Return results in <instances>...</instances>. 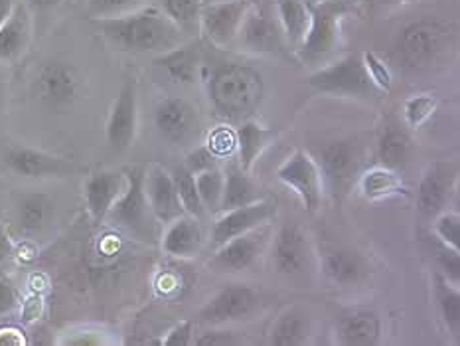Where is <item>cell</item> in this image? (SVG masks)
Wrapping results in <instances>:
<instances>
[{"label":"cell","mask_w":460,"mask_h":346,"mask_svg":"<svg viewBox=\"0 0 460 346\" xmlns=\"http://www.w3.org/2000/svg\"><path fill=\"white\" fill-rule=\"evenodd\" d=\"M358 148L352 141L328 143L320 153V173L324 182L332 186L334 194L344 192L358 173Z\"/></svg>","instance_id":"ac0fdd59"},{"label":"cell","mask_w":460,"mask_h":346,"mask_svg":"<svg viewBox=\"0 0 460 346\" xmlns=\"http://www.w3.org/2000/svg\"><path fill=\"white\" fill-rule=\"evenodd\" d=\"M141 0H87V13L93 18H109L131 13Z\"/></svg>","instance_id":"ab89813d"},{"label":"cell","mask_w":460,"mask_h":346,"mask_svg":"<svg viewBox=\"0 0 460 346\" xmlns=\"http://www.w3.org/2000/svg\"><path fill=\"white\" fill-rule=\"evenodd\" d=\"M172 178H174L176 192L180 198V204H182V208H184V212L199 220V217L206 214V210L202 206V200H199V196H198L194 174L184 166V168H178V171H174Z\"/></svg>","instance_id":"d590c367"},{"label":"cell","mask_w":460,"mask_h":346,"mask_svg":"<svg viewBox=\"0 0 460 346\" xmlns=\"http://www.w3.org/2000/svg\"><path fill=\"white\" fill-rule=\"evenodd\" d=\"M234 342V333L229 331H208L196 341L198 346H227Z\"/></svg>","instance_id":"bcb514c9"},{"label":"cell","mask_w":460,"mask_h":346,"mask_svg":"<svg viewBox=\"0 0 460 346\" xmlns=\"http://www.w3.org/2000/svg\"><path fill=\"white\" fill-rule=\"evenodd\" d=\"M212 3H214V0H212Z\"/></svg>","instance_id":"11a10c76"},{"label":"cell","mask_w":460,"mask_h":346,"mask_svg":"<svg viewBox=\"0 0 460 346\" xmlns=\"http://www.w3.org/2000/svg\"><path fill=\"white\" fill-rule=\"evenodd\" d=\"M192 342V323H180L176 324L172 331L166 334V339L163 341V344L166 346H186Z\"/></svg>","instance_id":"f6af8a7d"},{"label":"cell","mask_w":460,"mask_h":346,"mask_svg":"<svg viewBox=\"0 0 460 346\" xmlns=\"http://www.w3.org/2000/svg\"><path fill=\"white\" fill-rule=\"evenodd\" d=\"M249 4H252L249 0H214L206 6H199L198 22L209 42L216 46L232 44Z\"/></svg>","instance_id":"5bb4252c"},{"label":"cell","mask_w":460,"mask_h":346,"mask_svg":"<svg viewBox=\"0 0 460 346\" xmlns=\"http://www.w3.org/2000/svg\"><path fill=\"white\" fill-rule=\"evenodd\" d=\"M10 255H13V244H10L8 235L0 230V263H4Z\"/></svg>","instance_id":"c3c4849f"},{"label":"cell","mask_w":460,"mask_h":346,"mask_svg":"<svg viewBox=\"0 0 460 346\" xmlns=\"http://www.w3.org/2000/svg\"><path fill=\"white\" fill-rule=\"evenodd\" d=\"M155 125L158 133L170 143H182L194 133L196 113L184 99L166 97L155 111Z\"/></svg>","instance_id":"7402d4cb"},{"label":"cell","mask_w":460,"mask_h":346,"mask_svg":"<svg viewBox=\"0 0 460 346\" xmlns=\"http://www.w3.org/2000/svg\"><path fill=\"white\" fill-rule=\"evenodd\" d=\"M273 263L281 275H296L305 271L308 263V240L301 227L287 224L277 232Z\"/></svg>","instance_id":"44dd1931"},{"label":"cell","mask_w":460,"mask_h":346,"mask_svg":"<svg viewBox=\"0 0 460 346\" xmlns=\"http://www.w3.org/2000/svg\"><path fill=\"white\" fill-rule=\"evenodd\" d=\"M202 242L204 235L198 217L182 214L166 224L163 234V252L170 257H178V260H188L199 252Z\"/></svg>","instance_id":"603a6c76"},{"label":"cell","mask_w":460,"mask_h":346,"mask_svg":"<svg viewBox=\"0 0 460 346\" xmlns=\"http://www.w3.org/2000/svg\"><path fill=\"white\" fill-rule=\"evenodd\" d=\"M277 212V202L271 198H259V200L232 208V210L219 212V217L212 226V244L217 247L232 240L235 235L252 232L259 226H265Z\"/></svg>","instance_id":"4fadbf2b"},{"label":"cell","mask_w":460,"mask_h":346,"mask_svg":"<svg viewBox=\"0 0 460 346\" xmlns=\"http://www.w3.org/2000/svg\"><path fill=\"white\" fill-rule=\"evenodd\" d=\"M257 192L259 191L253 182L252 173L243 171L239 163H232L227 166V171H224V194L222 204H219V212L259 200Z\"/></svg>","instance_id":"4316f807"},{"label":"cell","mask_w":460,"mask_h":346,"mask_svg":"<svg viewBox=\"0 0 460 346\" xmlns=\"http://www.w3.org/2000/svg\"><path fill=\"white\" fill-rule=\"evenodd\" d=\"M214 164H216V156L208 151L206 145L196 148V151H192L186 156V168L192 174L202 173V171H206V168L214 166Z\"/></svg>","instance_id":"7bdbcfd3"},{"label":"cell","mask_w":460,"mask_h":346,"mask_svg":"<svg viewBox=\"0 0 460 346\" xmlns=\"http://www.w3.org/2000/svg\"><path fill=\"white\" fill-rule=\"evenodd\" d=\"M310 319L301 309H288L275 321L271 329V344L298 346L308 341Z\"/></svg>","instance_id":"4dcf8cb0"},{"label":"cell","mask_w":460,"mask_h":346,"mask_svg":"<svg viewBox=\"0 0 460 346\" xmlns=\"http://www.w3.org/2000/svg\"><path fill=\"white\" fill-rule=\"evenodd\" d=\"M308 85L318 93L349 99H374L382 93L367 74L364 54H348L332 64L318 67L310 74Z\"/></svg>","instance_id":"277c9868"},{"label":"cell","mask_w":460,"mask_h":346,"mask_svg":"<svg viewBox=\"0 0 460 346\" xmlns=\"http://www.w3.org/2000/svg\"><path fill=\"white\" fill-rule=\"evenodd\" d=\"M437 97L435 95H413L409 97L403 105V117L405 123L411 129H419L425 121L431 119V115L437 111Z\"/></svg>","instance_id":"f35d334b"},{"label":"cell","mask_w":460,"mask_h":346,"mask_svg":"<svg viewBox=\"0 0 460 346\" xmlns=\"http://www.w3.org/2000/svg\"><path fill=\"white\" fill-rule=\"evenodd\" d=\"M6 273H4V263H0V279H3Z\"/></svg>","instance_id":"db71d44e"},{"label":"cell","mask_w":460,"mask_h":346,"mask_svg":"<svg viewBox=\"0 0 460 346\" xmlns=\"http://www.w3.org/2000/svg\"><path fill=\"white\" fill-rule=\"evenodd\" d=\"M30 3H32L38 8H52L59 3V0H30Z\"/></svg>","instance_id":"816d5d0a"},{"label":"cell","mask_w":460,"mask_h":346,"mask_svg":"<svg viewBox=\"0 0 460 346\" xmlns=\"http://www.w3.org/2000/svg\"><path fill=\"white\" fill-rule=\"evenodd\" d=\"M323 267H324V273L336 285L358 283L359 277L364 275V267H362V262H359V257L346 250L328 253L324 257Z\"/></svg>","instance_id":"d6a6232c"},{"label":"cell","mask_w":460,"mask_h":346,"mask_svg":"<svg viewBox=\"0 0 460 346\" xmlns=\"http://www.w3.org/2000/svg\"><path fill=\"white\" fill-rule=\"evenodd\" d=\"M382 333L379 316L369 309H356L346 313L338 324V339L346 346L376 344Z\"/></svg>","instance_id":"d4e9b609"},{"label":"cell","mask_w":460,"mask_h":346,"mask_svg":"<svg viewBox=\"0 0 460 346\" xmlns=\"http://www.w3.org/2000/svg\"><path fill=\"white\" fill-rule=\"evenodd\" d=\"M277 137V129L263 127L261 123L252 121V119L245 121L235 131V151L239 156V166H242L243 171L252 173L253 164L259 161V156L275 143Z\"/></svg>","instance_id":"cb8c5ba5"},{"label":"cell","mask_w":460,"mask_h":346,"mask_svg":"<svg viewBox=\"0 0 460 346\" xmlns=\"http://www.w3.org/2000/svg\"><path fill=\"white\" fill-rule=\"evenodd\" d=\"M16 0H0V24L4 22V18L10 14V10H13Z\"/></svg>","instance_id":"f907efd6"},{"label":"cell","mask_w":460,"mask_h":346,"mask_svg":"<svg viewBox=\"0 0 460 346\" xmlns=\"http://www.w3.org/2000/svg\"><path fill=\"white\" fill-rule=\"evenodd\" d=\"M52 217V200L42 192H30L18 202V226L24 234L42 232Z\"/></svg>","instance_id":"f546056e"},{"label":"cell","mask_w":460,"mask_h":346,"mask_svg":"<svg viewBox=\"0 0 460 346\" xmlns=\"http://www.w3.org/2000/svg\"><path fill=\"white\" fill-rule=\"evenodd\" d=\"M6 95H8V82H6V75H4V72H3V69H0V113L4 111Z\"/></svg>","instance_id":"681fc988"},{"label":"cell","mask_w":460,"mask_h":346,"mask_svg":"<svg viewBox=\"0 0 460 346\" xmlns=\"http://www.w3.org/2000/svg\"><path fill=\"white\" fill-rule=\"evenodd\" d=\"M206 146L216 158L229 156L232 153H235V133L229 131L227 127H217L209 133Z\"/></svg>","instance_id":"60d3db41"},{"label":"cell","mask_w":460,"mask_h":346,"mask_svg":"<svg viewBox=\"0 0 460 346\" xmlns=\"http://www.w3.org/2000/svg\"><path fill=\"white\" fill-rule=\"evenodd\" d=\"M209 95L219 115L242 117L263 99V77L247 66L227 64L214 74Z\"/></svg>","instance_id":"7a4b0ae2"},{"label":"cell","mask_w":460,"mask_h":346,"mask_svg":"<svg viewBox=\"0 0 460 346\" xmlns=\"http://www.w3.org/2000/svg\"><path fill=\"white\" fill-rule=\"evenodd\" d=\"M160 10H163V13L172 20L182 32L198 24V18H199L198 0H160Z\"/></svg>","instance_id":"8d00e7d4"},{"label":"cell","mask_w":460,"mask_h":346,"mask_svg":"<svg viewBox=\"0 0 460 346\" xmlns=\"http://www.w3.org/2000/svg\"><path fill=\"white\" fill-rule=\"evenodd\" d=\"M275 14L287 42L301 49L310 28L308 3L305 0H275Z\"/></svg>","instance_id":"484cf974"},{"label":"cell","mask_w":460,"mask_h":346,"mask_svg":"<svg viewBox=\"0 0 460 346\" xmlns=\"http://www.w3.org/2000/svg\"><path fill=\"white\" fill-rule=\"evenodd\" d=\"M22 333L16 329H3L0 331V344H24Z\"/></svg>","instance_id":"7dc6e473"},{"label":"cell","mask_w":460,"mask_h":346,"mask_svg":"<svg viewBox=\"0 0 460 346\" xmlns=\"http://www.w3.org/2000/svg\"><path fill=\"white\" fill-rule=\"evenodd\" d=\"M125 191L117 198L109 210L105 222L127 232L128 235L143 242L156 240V217L148 204L145 192V171L143 168H128L125 171Z\"/></svg>","instance_id":"3957f363"},{"label":"cell","mask_w":460,"mask_h":346,"mask_svg":"<svg viewBox=\"0 0 460 346\" xmlns=\"http://www.w3.org/2000/svg\"><path fill=\"white\" fill-rule=\"evenodd\" d=\"M125 171H102L87 178L85 208L95 224H105V217L125 191Z\"/></svg>","instance_id":"d6986e66"},{"label":"cell","mask_w":460,"mask_h":346,"mask_svg":"<svg viewBox=\"0 0 460 346\" xmlns=\"http://www.w3.org/2000/svg\"><path fill=\"white\" fill-rule=\"evenodd\" d=\"M437 301H438V311L445 319L448 331L455 336L460 333V293L458 285L451 283L443 277H437Z\"/></svg>","instance_id":"e575fe53"},{"label":"cell","mask_w":460,"mask_h":346,"mask_svg":"<svg viewBox=\"0 0 460 346\" xmlns=\"http://www.w3.org/2000/svg\"><path fill=\"white\" fill-rule=\"evenodd\" d=\"M198 196L202 200L204 210L219 212V204H222L224 194V171L217 164L206 168V171L194 174Z\"/></svg>","instance_id":"836d02e7"},{"label":"cell","mask_w":460,"mask_h":346,"mask_svg":"<svg viewBox=\"0 0 460 346\" xmlns=\"http://www.w3.org/2000/svg\"><path fill=\"white\" fill-rule=\"evenodd\" d=\"M237 44L252 54H275L283 48V30L279 18L267 4H249L239 26Z\"/></svg>","instance_id":"30bf717a"},{"label":"cell","mask_w":460,"mask_h":346,"mask_svg":"<svg viewBox=\"0 0 460 346\" xmlns=\"http://www.w3.org/2000/svg\"><path fill=\"white\" fill-rule=\"evenodd\" d=\"M277 176L298 196L308 212H316L324 196V178L320 166L306 151H295L277 168Z\"/></svg>","instance_id":"9c48e42d"},{"label":"cell","mask_w":460,"mask_h":346,"mask_svg":"<svg viewBox=\"0 0 460 346\" xmlns=\"http://www.w3.org/2000/svg\"><path fill=\"white\" fill-rule=\"evenodd\" d=\"M364 62H366L369 77L374 79V84L379 87V92H389V89H392V74H389V69L384 66L382 59H379L376 54H364Z\"/></svg>","instance_id":"b9f144b4"},{"label":"cell","mask_w":460,"mask_h":346,"mask_svg":"<svg viewBox=\"0 0 460 346\" xmlns=\"http://www.w3.org/2000/svg\"><path fill=\"white\" fill-rule=\"evenodd\" d=\"M16 306H18L16 287L10 283V279L4 275L3 279H0V319L13 313Z\"/></svg>","instance_id":"ee69618b"},{"label":"cell","mask_w":460,"mask_h":346,"mask_svg":"<svg viewBox=\"0 0 460 346\" xmlns=\"http://www.w3.org/2000/svg\"><path fill=\"white\" fill-rule=\"evenodd\" d=\"M259 306V295L249 285L234 283L219 289L198 311V321L206 324H224L252 316Z\"/></svg>","instance_id":"7c38bea8"},{"label":"cell","mask_w":460,"mask_h":346,"mask_svg":"<svg viewBox=\"0 0 460 346\" xmlns=\"http://www.w3.org/2000/svg\"><path fill=\"white\" fill-rule=\"evenodd\" d=\"M267 242H269L267 224L255 227L252 232L235 235L226 244L217 245V252L214 255V265L224 271L249 270V267L257 262V257L263 253Z\"/></svg>","instance_id":"9a60e30c"},{"label":"cell","mask_w":460,"mask_h":346,"mask_svg":"<svg viewBox=\"0 0 460 346\" xmlns=\"http://www.w3.org/2000/svg\"><path fill=\"white\" fill-rule=\"evenodd\" d=\"M34 89L40 103L49 111L59 113L77 102L82 77L72 64L62 62V59H49L38 69Z\"/></svg>","instance_id":"52a82bcc"},{"label":"cell","mask_w":460,"mask_h":346,"mask_svg":"<svg viewBox=\"0 0 460 346\" xmlns=\"http://www.w3.org/2000/svg\"><path fill=\"white\" fill-rule=\"evenodd\" d=\"M145 192L158 224H168L186 214L180 204L172 174L160 164H153L145 173Z\"/></svg>","instance_id":"e0dca14e"},{"label":"cell","mask_w":460,"mask_h":346,"mask_svg":"<svg viewBox=\"0 0 460 346\" xmlns=\"http://www.w3.org/2000/svg\"><path fill=\"white\" fill-rule=\"evenodd\" d=\"M433 234L438 244L460 253V216L456 212H438L435 216Z\"/></svg>","instance_id":"74e56055"},{"label":"cell","mask_w":460,"mask_h":346,"mask_svg":"<svg viewBox=\"0 0 460 346\" xmlns=\"http://www.w3.org/2000/svg\"><path fill=\"white\" fill-rule=\"evenodd\" d=\"M32 40V18L22 3H14L10 14L0 24V64H13L26 54Z\"/></svg>","instance_id":"ffe728a7"},{"label":"cell","mask_w":460,"mask_h":346,"mask_svg":"<svg viewBox=\"0 0 460 346\" xmlns=\"http://www.w3.org/2000/svg\"><path fill=\"white\" fill-rule=\"evenodd\" d=\"M0 163L16 176L32 178V181H46V178H67L82 171L69 158L58 156L52 153L40 151L34 146L10 143L0 153Z\"/></svg>","instance_id":"8992f818"},{"label":"cell","mask_w":460,"mask_h":346,"mask_svg":"<svg viewBox=\"0 0 460 346\" xmlns=\"http://www.w3.org/2000/svg\"><path fill=\"white\" fill-rule=\"evenodd\" d=\"M95 26L109 44L133 54H164L184 44V32L163 10L148 6L131 13L95 18Z\"/></svg>","instance_id":"6da1fadb"},{"label":"cell","mask_w":460,"mask_h":346,"mask_svg":"<svg viewBox=\"0 0 460 346\" xmlns=\"http://www.w3.org/2000/svg\"><path fill=\"white\" fill-rule=\"evenodd\" d=\"M409 155H411V138H409V135L399 127L385 129L377 145L379 164L394 168V171H402L409 161Z\"/></svg>","instance_id":"1f68e13d"},{"label":"cell","mask_w":460,"mask_h":346,"mask_svg":"<svg viewBox=\"0 0 460 346\" xmlns=\"http://www.w3.org/2000/svg\"><path fill=\"white\" fill-rule=\"evenodd\" d=\"M156 64L166 69V74L178 84H194L198 77L199 59L194 46L180 44L156 58Z\"/></svg>","instance_id":"f1b7e54d"},{"label":"cell","mask_w":460,"mask_h":346,"mask_svg":"<svg viewBox=\"0 0 460 346\" xmlns=\"http://www.w3.org/2000/svg\"><path fill=\"white\" fill-rule=\"evenodd\" d=\"M249 3H253V4H269V3H275V0H249Z\"/></svg>","instance_id":"f5cc1de1"},{"label":"cell","mask_w":460,"mask_h":346,"mask_svg":"<svg viewBox=\"0 0 460 346\" xmlns=\"http://www.w3.org/2000/svg\"><path fill=\"white\" fill-rule=\"evenodd\" d=\"M456 184V166L437 163L427 168L417 188V206L425 216H437L445 210Z\"/></svg>","instance_id":"2e32d148"},{"label":"cell","mask_w":460,"mask_h":346,"mask_svg":"<svg viewBox=\"0 0 460 346\" xmlns=\"http://www.w3.org/2000/svg\"><path fill=\"white\" fill-rule=\"evenodd\" d=\"M451 28L435 20H421L409 24L399 36L397 52L407 66H427L447 52L451 46Z\"/></svg>","instance_id":"ba28073f"},{"label":"cell","mask_w":460,"mask_h":346,"mask_svg":"<svg viewBox=\"0 0 460 346\" xmlns=\"http://www.w3.org/2000/svg\"><path fill=\"white\" fill-rule=\"evenodd\" d=\"M138 125V93L135 79L127 82L119 89L115 102L109 109L107 125H105V138L107 145L115 153H125L131 148L137 137Z\"/></svg>","instance_id":"8fae6325"},{"label":"cell","mask_w":460,"mask_h":346,"mask_svg":"<svg viewBox=\"0 0 460 346\" xmlns=\"http://www.w3.org/2000/svg\"><path fill=\"white\" fill-rule=\"evenodd\" d=\"M359 0H316L310 6V28L301 52L305 59H323L340 44V24Z\"/></svg>","instance_id":"5b68a950"},{"label":"cell","mask_w":460,"mask_h":346,"mask_svg":"<svg viewBox=\"0 0 460 346\" xmlns=\"http://www.w3.org/2000/svg\"><path fill=\"white\" fill-rule=\"evenodd\" d=\"M359 194H362L366 200L379 202L385 200V198H392L403 192V178L399 176V171L394 168H387L384 164H377L367 168V171L359 176L358 181Z\"/></svg>","instance_id":"83f0119b"}]
</instances>
